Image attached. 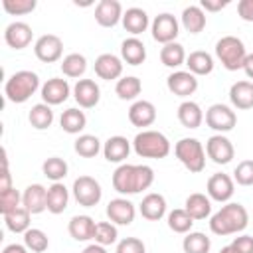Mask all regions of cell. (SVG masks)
<instances>
[{
    "instance_id": "7",
    "label": "cell",
    "mask_w": 253,
    "mask_h": 253,
    "mask_svg": "<svg viewBox=\"0 0 253 253\" xmlns=\"http://www.w3.org/2000/svg\"><path fill=\"white\" fill-rule=\"evenodd\" d=\"M71 192H73L75 202L79 206H83V208L97 206L101 202V196H103L101 184L95 178H91V176H79V178H75Z\"/></svg>"
},
{
    "instance_id": "15",
    "label": "cell",
    "mask_w": 253,
    "mask_h": 253,
    "mask_svg": "<svg viewBox=\"0 0 253 253\" xmlns=\"http://www.w3.org/2000/svg\"><path fill=\"white\" fill-rule=\"evenodd\" d=\"M166 87L176 97H190L198 89V79L190 71H174L166 79Z\"/></svg>"
},
{
    "instance_id": "43",
    "label": "cell",
    "mask_w": 253,
    "mask_h": 253,
    "mask_svg": "<svg viewBox=\"0 0 253 253\" xmlns=\"http://www.w3.org/2000/svg\"><path fill=\"white\" fill-rule=\"evenodd\" d=\"M24 245H26L30 251H34V253H43V251L47 249V245H49V239H47V235H45L42 229L30 227V229L24 233Z\"/></svg>"
},
{
    "instance_id": "21",
    "label": "cell",
    "mask_w": 253,
    "mask_h": 253,
    "mask_svg": "<svg viewBox=\"0 0 253 253\" xmlns=\"http://www.w3.org/2000/svg\"><path fill=\"white\" fill-rule=\"evenodd\" d=\"M138 211L144 219L148 221H158L164 217L166 213V200L162 194H156V192H150L142 198V202L138 204Z\"/></svg>"
},
{
    "instance_id": "51",
    "label": "cell",
    "mask_w": 253,
    "mask_h": 253,
    "mask_svg": "<svg viewBox=\"0 0 253 253\" xmlns=\"http://www.w3.org/2000/svg\"><path fill=\"white\" fill-rule=\"evenodd\" d=\"M229 2L227 0H202L200 2V8L206 10V12H217L221 8H225Z\"/></svg>"
},
{
    "instance_id": "38",
    "label": "cell",
    "mask_w": 253,
    "mask_h": 253,
    "mask_svg": "<svg viewBox=\"0 0 253 253\" xmlns=\"http://www.w3.org/2000/svg\"><path fill=\"white\" fill-rule=\"evenodd\" d=\"M210 247H211V241L202 231H190L182 241L184 253H210Z\"/></svg>"
},
{
    "instance_id": "5",
    "label": "cell",
    "mask_w": 253,
    "mask_h": 253,
    "mask_svg": "<svg viewBox=\"0 0 253 253\" xmlns=\"http://www.w3.org/2000/svg\"><path fill=\"white\" fill-rule=\"evenodd\" d=\"M215 57L221 61V65L227 71H237V69H243L247 51H245V45L239 38L223 36L215 43Z\"/></svg>"
},
{
    "instance_id": "23",
    "label": "cell",
    "mask_w": 253,
    "mask_h": 253,
    "mask_svg": "<svg viewBox=\"0 0 253 253\" xmlns=\"http://www.w3.org/2000/svg\"><path fill=\"white\" fill-rule=\"evenodd\" d=\"M128 121L134 125V126H150L154 121H156V107L150 103V101H134L128 109Z\"/></svg>"
},
{
    "instance_id": "27",
    "label": "cell",
    "mask_w": 253,
    "mask_h": 253,
    "mask_svg": "<svg viewBox=\"0 0 253 253\" xmlns=\"http://www.w3.org/2000/svg\"><path fill=\"white\" fill-rule=\"evenodd\" d=\"M121 59L128 65H140L146 59V45L138 38H126L121 43Z\"/></svg>"
},
{
    "instance_id": "46",
    "label": "cell",
    "mask_w": 253,
    "mask_h": 253,
    "mask_svg": "<svg viewBox=\"0 0 253 253\" xmlns=\"http://www.w3.org/2000/svg\"><path fill=\"white\" fill-rule=\"evenodd\" d=\"M2 8L10 16H24V14L34 12L36 0H2Z\"/></svg>"
},
{
    "instance_id": "25",
    "label": "cell",
    "mask_w": 253,
    "mask_h": 253,
    "mask_svg": "<svg viewBox=\"0 0 253 253\" xmlns=\"http://www.w3.org/2000/svg\"><path fill=\"white\" fill-rule=\"evenodd\" d=\"M229 101L235 109H251L253 107V81H235L229 87Z\"/></svg>"
},
{
    "instance_id": "22",
    "label": "cell",
    "mask_w": 253,
    "mask_h": 253,
    "mask_svg": "<svg viewBox=\"0 0 253 253\" xmlns=\"http://www.w3.org/2000/svg\"><path fill=\"white\" fill-rule=\"evenodd\" d=\"M128 154H130V142L125 136H121V134L109 136L105 140V144H103V156H105L107 162L119 164V162L126 160Z\"/></svg>"
},
{
    "instance_id": "20",
    "label": "cell",
    "mask_w": 253,
    "mask_h": 253,
    "mask_svg": "<svg viewBox=\"0 0 253 253\" xmlns=\"http://www.w3.org/2000/svg\"><path fill=\"white\" fill-rule=\"evenodd\" d=\"M22 206L34 215L47 210V190L42 184H30L22 194Z\"/></svg>"
},
{
    "instance_id": "39",
    "label": "cell",
    "mask_w": 253,
    "mask_h": 253,
    "mask_svg": "<svg viewBox=\"0 0 253 253\" xmlns=\"http://www.w3.org/2000/svg\"><path fill=\"white\" fill-rule=\"evenodd\" d=\"M73 148L83 158H93V156H97L103 150L101 140L95 134H79L77 140H75V144H73Z\"/></svg>"
},
{
    "instance_id": "31",
    "label": "cell",
    "mask_w": 253,
    "mask_h": 253,
    "mask_svg": "<svg viewBox=\"0 0 253 253\" xmlns=\"http://www.w3.org/2000/svg\"><path fill=\"white\" fill-rule=\"evenodd\" d=\"M186 65H188V71L194 73L196 77L198 75H208V73L213 71V57L208 51L198 49V51H192L186 57Z\"/></svg>"
},
{
    "instance_id": "32",
    "label": "cell",
    "mask_w": 253,
    "mask_h": 253,
    "mask_svg": "<svg viewBox=\"0 0 253 253\" xmlns=\"http://www.w3.org/2000/svg\"><path fill=\"white\" fill-rule=\"evenodd\" d=\"M59 125H61V128H63L65 132H69V134H79V132L85 128V125H87V117H85L83 111L71 107V109H67V111L61 113Z\"/></svg>"
},
{
    "instance_id": "26",
    "label": "cell",
    "mask_w": 253,
    "mask_h": 253,
    "mask_svg": "<svg viewBox=\"0 0 253 253\" xmlns=\"http://www.w3.org/2000/svg\"><path fill=\"white\" fill-rule=\"evenodd\" d=\"M148 24H150V22H148V14H146L142 8L132 6V8H128V10L123 14V26H125V30H126L128 34H132V38H136L138 34L146 32Z\"/></svg>"
},
{
    "instance_id": "40",
    "label": "cell",
    "mask_w": 253,
    "mask_h": 253,
    "mask_svg": "<svg viewBox=\"0 0 253 253\" xmlns=\"http://www.w3.org/2000/svg\"><path fill=\"white\" fill-rule=\"evenodd\" d=\"M42 170H43V176L49 178L51 182H61L65 176H67V162L59 156H49L43 164H42Z\"/></svg>"
},
{
    "instance_id": "11",
    "label": "cell",
    "mask_w": 253,
    "mask_h": 253,
    "mask_svg": "<svg viewBox=\"0 0 253 253\" xmlns=\"http://www.w3.org/2000/svg\"><path fill=\"white\" fill-rule=\"evenodd\" d=\"M206 154L215 162V164H229L235 156V148L231 140L223 134H213L206 142Z\"/></svg>"
},
{
    "instance_id": "36",
    "label": "cell",
    "mask_w": 253,
    "mask_h": 253,
    "mask_svg": "<svg viewBox=\"0 0 253 253\" xmlns=\"http://www.w3.org/2000/svg\"><path fill=\"white\" fill-rule=\"evenodd\" d=\"M186 51H184V45L178 43V42H172V43H166L162 45L160 49V61L166 65V67H180L182 63H186Z\"/></svg>"
},
{
    "instance_id": "3",
    "label": "cell",
    "mask_w": 253,
    "mask_h": 253,
    "mask_svg": "<svg viewBox=\"0 0 253 253\" xmlns=\"http://www.w3.org/2000/svg\"><path fill=\"white\" fill-rule=\"evenodd\" d=\"M38 89H40V77L30 69L12 73L4 83V95L12 103H26Z\"/></svg>"
},
{
    "instance_id": "37",
    "label": "cell",
    "mask_w": 253,
    "mask_h": 253,
    "mask_svg": "<svg viewBox=\"0 0 253 253\" xmlns=\"http://www.w3.org/2000/svg\"><path fill=\"white\" fill-rule=\"evenodd\" d=\"M30 215L32 213L24 206H20L16 211H10L4 215V223L12 233H26L30 229Z\"/></svg>"
},
{
    "instance_id": "1",
    "label": "cell",
    "mask_w": 253,
    "mask_h": 253,
    "mask_svg": "<svg viewBox=\"0 0 253 253\" xmlns=\"http://www.w3.org/2000/svg\"><path fill=\"white\" fill-rule=\"evenodd\" d=\"M154 182V170L146 164H121L113 172V188L119 194H138Z\"/></svg>"
},
{
    "instance_id": "49",
    "label": "cell",
    "mask_w": 253,
    "mask_h": 253,
    "mask_svg": "<svg viewBox=\"0 0 253 253\" xmlns=\"http://www.w3.org/2000/svg\"><path fill=\"white\" fill-rule=\"evenodd\" d=\"M231 247L235 249V253H253V237L251 235H239L233 239Z\"/></svg>"
},
{
    "instance_id": "19",
    "label": "cell",
    "mask_w": 253,
    "mask_h": 253,
    "mask_svg": "<svg viewBox=\"0 0 253 253\" xmlns=\"http://www.w3.org/2000/svg\"><path fill=\"white\" fill-rule=\"evenodd\" d=\"M95 73L99 79L113 81L123 75V59L117 57L115 53H101L95 59Z\"/></svg>"
},
{
    "instance_id": "54",
    "label": "cell",
    "mask_w": 253,
    "mask_h": 253,
    "mask_svg": "<svg viewBox=\"0 0 253 253\" xmlns=\"http://www.w3.org/2000/svg\"><path fill=\"white\" fill-rule=\"evenodd\" d=\"M81 253H107V249H105L103 245H99V243H91V245H87Z\"/></svg>"
},
{
    "instance_id": "50",
    "label": "cell",
    "mask_w": 253,
    "mask_h": 253,
    "mask_svg": "<svg viewBox=\"0 0 253 253\" xmlns=\"http://www.w3.org/2000/svg\"><path fill=\"white\" fill-rule=\"evenodd\" d=\"M237 14L243 22H253V0H239Z\"/></svg>"
},
{
    "instance_id": "28",
    "label": "cell",
    "mask_w": 253,
    "mask_h": 253,
    "mask_svg": "<svg viewBox=\"0 0 253 253\" xmlns=\"http://www.w3.org/2000/svg\"><path fill=\"white\" fill-rule=\"evenodd\" d=\"M186 211L190 213V217L196 221V219H206L210 213H211V200L210 196L206 194H200V192H194L186 198V204H184Z\"/></svg>"
},
{
    "instance_id": "52",
    "label": "cell",
    "mask_w": 253,
    "mask_h": 253,
    "mask_svg": "<svg viewBox=\"0 0 253 253\" xmlns=\"http://www.w3.org/2000/svg\"><path fill=\"white\" fill-rule=\"evenodd\" d=\"M2 253H28V247L26 245H18V243H10L2 249Z\"/></svg>"
},
{
    "instance_id": "33",
    "label": "cell",
    "mask_w": 253,
    "mask_h": 253,
    "mask_svg": "<svg viewBox=\"0 0 253 253\" xmlns=\"http://www.w3.org/2000/svg\"><path fill=\"white\" fill-rule=\"evenodd\" d=\"M182 26L190 34H200L206 28V12L200 6H186L182 12Z\"/></svg>"
},
{
    "instance_id": "55",
    "label": "cell",
    "mask_w": 253,
    "mask_h": 253,
    "mask_svg": "<svg viewBox=\"0 0 253 253\" xmlns=\"http://www.w3.org/2000/svg\"><path fill=\"white\" fill-rule=\"evenodd\" d=\"M219 253H235V249H233L231 245H227V247H223V249H221Z\"/></svg>"
},
{
    "instance_id": "42",
    "label": "cell",
    "mask_w": 253,
    "mask_h": 253,
    "mask_svg": "<svg viewBox=\"0 0 253 253\" xmlns=\"http://www.w3.org/2000/svg\"><path fill=\"white\" fill-rule=\"evenodd\" d=\"M192 225H194V219L190 217V213L186 210L178 208V210H172L168 213V227L174 233H190Z\"/></svg>"
},
{
    "instance_id": "44",
    "label": "cell",
    "mask_w": 253,
    "mask_h": 253,
    "mask_svg": "<svg viewBox=\"0 0 253 253\" xmlns=\"http://www.w3.org/2000/svg\"><path fill=\"white\" fill-rule=\"evenodd\" d=\"M119 237V231H117V225L113 221H99L97 227H95V243L107 247V245H113Z\"/></svg>"
},
{
    "instance_id": "53",
    "label": "cell",
    "mask_w": 253,
    "mask_h": 253,
    "mask_svg": "<svg viewBox=\"0 0 253 253\" xmlns=\"http://www.w3.org/2000/svg\"><path fill=\"white\" fill-rule=\"evenodd\" d=\"M243 71L249 79H253V53H247L245 57V63H243Z\"/></svg>"
},
{
    "instance_id": "35",
    "label": "cell",
    "mask_w": 253,
    "mask_h": 253,
    "mask_svg": "<svg viewBox=\"0 0 253 253\" xmlns=\"http://www.w3.org/2000/svg\"><path fill=\"white\" fill-rule=\"evenodd\" d=\"M140 91H142V83H140V79L134 77V75L121 77V79L117 81V85H115V93H117V97L123 99V101H132V99H136V97L140 95Z\"/></svg>"
},
{
    "instance_id": "4",
    "label": "cell",
    "mask_w": 253,
    "mask_h": 253,
    "mask_svg": "<svg viewBox=\"0 0 253 253\" xmlns=\"http://www.w3.org/2000/svg\"><path fill=\"white\" fill-rule=\"evenodd\" d=\"M132 148L140 158H166L170 154V140L158 130H142L134 136Z\"/></svg>"
},
{
    "instance_id": "2",
    "label": "cell",
    "mask_w": 253,
    "mask_h": 253,
    "mask_svg": "<svg viewBox=\"0 0 253 253\" xmlns=\"http://www.w3.org/2000/svg\"><path fill=\"white\" fill-rule=\"evenodd\" d=\"M247 223H249V213H247L245 206H241L237 202H227L225 206H221L219 211H215L210 217V229L215 235L239 233L247 227Z\"/></svg>"
},
{
    "instance_id": "12",
    "label": "cell",
    "mask_w": 253,
    "mask_h": 253,
    "mask_svg": "<svg viewBox=\"0 0 253 253\" xmlns=\"http://www.w3.org/2000/svg\"><path fill=\"white\" fill-rule=\"evenodd\" d=\"M206 190H208L210 200H215V202L225 204V202L231 200V196L235 192V182H233L231 176H227L223 172H217V174H211L210 176Z\"/></svg>"
},
{
    "instance_id": "14",
    "label": "cell",
    "mask_w": 253,
    "mask_h": 253,
    "mask_svg": "<svg viewBox=\"0 0 253 253\" xmlns=\"http://www.w3.org/2000/svg\"><path fill=\"white\" fill-rule=\"evenodd\" d=\"M123 6L119 0H101L95 6V22L101 28H115L123 22Z\"/></svg>"
},
{
    "instance_id": "17",
    "label": "cell",
    "mask_w": 253,
    "mask_h": 253,
    "mask_svg": "<svg viewBox=\"0 0 253 253\" xmlns=\"http://www.w3.org/2000/svg\"><path fill=\"white\" fill-rule=\"evenodd\" d=\"M73 99L81 109H93L101 99V89L93 79H77L73 87Z\"/></svg>"
},
{
    "instance_id": "10",
    "label": "cell",
    "mask_w": 253,
    "mask_h": 253,
    "mask_svg": "<svg viewBox=\"0 0 253 253\" xmlns=\"http://www.w3.org/2000/svg\"><path fill=\"white\" fill-rule=\"evenodd\" d=\"M178 28H180V26H178V20H176L172 14H168V12L158 14V16L152 20V26H150L154 42H158V43H162V45L176 42V38H178Z\"/></svg>"
},
{
    "instance_id": "30",
    "label": "cell",
    "mask_w": 253,
    "mask_h": 253,
    "mask_svg": "<svg viewBox=\"0 0 253 253\" xmlns=\"http://www.w3.org/2000/svg\"><path fill=\"white\" fill-rule=\"evenodd\" d=\"M67 204H69V190L61 182H53L47 188V211H51L53 215L63 213Z\"/></svg>"
},
{
    "instance_id": "29",
    "label": "cell",
    "mask_w": 253,
    "mask_h": 253,
    "mask_svg": "<svg viewBox=\"0 0 253 253\" xmlns=\"http://www.w3.org/2000/svg\"><path fill=\"white\" fill-rule=\"evenodd\" d=\"M178 121L186 128H198L204 121V111L196 101H182L178 107Z\"/></svg>"
},
{
    "instance_id": "47",
    "label": "cell",
    "mask_w": 253,
    "mask_h": 253,
    "mask_svg": "<svg viewBox=\"0 0 253 253\" xmlns=\"http://www.w3.org/2000/svg\"><path fill=\"white\" fill-rule=\"evenodd\" d=\"M233 182L239 186H253V160H241L233 170Z\"/></svg>"
},
{
    "instance_id": "18",
    "label": "cell",
    "mask_w": 253,
    "mask_h": 253,
    "mask_svg": "<svg viewBox=\"0 0 253 253\" xmlns=\"http://www.w3.org/2000/svg\"><path fill=\"white\" fill-rule=\"evenodd\" d=\"M71 89H69V83L61 77H51L47 79L43 85H42V99L45 105H61L67 101Z\"/></svg>"
},
{
    "instance_id": "8",
    "label": "cell",
    "mask_w": 253,
    "mask_h": 253,
    "mask_svg": "<svg viewBox=\"0 0 253 253\" xmlns=\"http://www.w3.org/2000/svg\"><path fill=\"white\" fill-rule=\"evenodd\" d=\"M206 125L210 128L217 130V134H223V132H229L237 125V115L231 107H227L223 103H213L206 111Z\"/></svg>"
},
{
    "instance_id": "13",
    "label": "cell",
    "mask_w": 253,
    "mask_h": 253,
    "mask_svg": "<svg viewBox=\"0 0 253 253\" xmlns=\"http://www.w3.org/2000/svg\"><path fill=\"white\" fill-rule=\"evenodd\" d=\"M134 215H136V208L126 198H115L107 204V217L115 225H130L134 221Z\"/></svg>"
},
{
    "instance_id": "16",
    "label": "cell",
    "mask_w": 253,
    "mask_h": 253,
    "mask_svg": "<svg viewBox=\"0 0 253 253\" xmlns=\"http://www.w3.org/2000/svg\"><path fill=\"white\" fill-rule=\"evenodd\" d=\"M32 38H34V30L26 22H12L4 30V42L12 49H24V47H28L32 43Z\"/></svg>"
},
{
    "instance_id": "34",
    "label": "cell",
    "mask_w": 253,
    "mask_h": 253,
    "mask_svg": "<svg viewBox=\"0 0 253 253\" xmlns=\"http://www.w3.org/2000/svg\"><path fill=\"white\" fill-rule=\"evenodd\" d=\"M28 121H30V125H32L34 128H38V130H45V128H49L51 123H53V111H51L49 105H45V103H38V105H34V107L30 109V113H28Z\"/></svg>"
},
{
    "instance_id": "45",
    "label": "cell",
    "mask_w": 253,
    "mask_h": 253,
    "mask_svg": "<svg viewBox=\"0 0 253 253\" xmlns=\"http://www.w3.org/2000/svg\"><path fill=\"white\" fill-rule=\"evenodd\" d=\"M20 206H22V194L16 188L0 192V211H2V215L10 213V211H16Z\"/></svg>"
},
{
    "instance_id": "24",
    "label": "cell",
    "mask_w": 253,
    "mask_h": 253,
    "mask_svg": "<svg viewBox=\"0 0 253 253\" xmlns=\"http://www.w3.org/2000/svg\"><path fill=\"white\" fill-rule=\"evenodd\" d=\"M95 219L91 215H73L69 219V235L75 239V241H89L95 237Z\"/></svg>"
},
{
    "instance_id": "6",
    "label": "cell",
    "mask_w": 253,
    "mask_h": 253,
    "mask_svg": "<svg viewBox=\"0 0 253 253\" xmlns=\"http://www.w3.org/2000/svg\"><path fill=\"white\" fill-rule=\"evenodd\" d=\"M174 154L182 162V166L192 174H200L206 166V150L198 138H180L174 146Z\"/></svg>"
},
{
    "instance_id": "48",
    "label": "cell",
    "mask_w": 253,
    "mask_h": 253,
    "mask_svg": "<svg viewBox=\"0 0 253 253\" xmlns=\"http://www.w3.org/2000/svg\"><path fill=\"white\" fill-rule=\"evenodd\" d=\"M117 253H146V247L138 237H125L119 241Z\"/></svg>"
},
{
    "instance_id": "9",
    "label": "cell",
    "mask_w": 253,
    "mask_h": 253,
    "mask_svg": "<svg viewBox=\"0 0 253 253\" xmlns=\"http://www.w3.org/2000/svg\"><path fill=\"white\" fill-rule=\"evenodd\" d=\"M34 53L40 61L43 63H53V61H59L61 59V53H63V42L59 36L55 34H43L36 40L34 43Z\"/></svg>"
},
{
    "instance_id": "41",
    "label": "cell",
    "mask_w": 253,
    "mask_h": 253,
    "mask_svg": "<svg viewBox=\"0 0 253 253\" xmlns=\"http://www.w3.org/2000/svg\"><path fill=\"white\" fill-rule=\"evenodd\" d=\"M61 71L65 77H81L87 71V59L81 53H69L61 61Z\"/></svg>"
}]
</instances>
